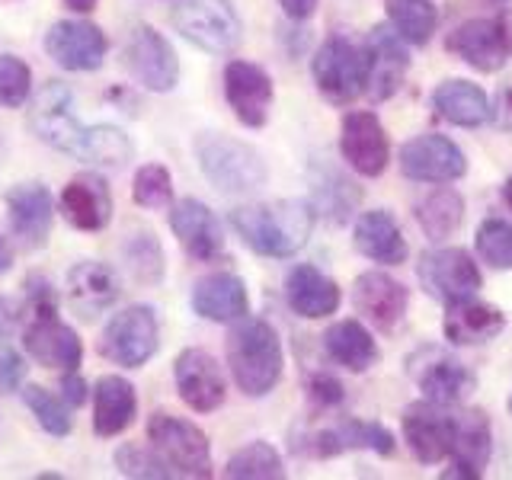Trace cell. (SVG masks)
<instances>
[{
  "label": "cell",
  "instance_id": "11",
  "mask_svg": "<svg viewBox=\"0 0 512 480\" xmlns=\"http://www.w3.org/2000/svg\"><path fill=\"white\" fill-rule=\"evenodd\" d=\"M416 276L420 285L426 288V295L439 298V301H458V298H471L480 292L484 276L474 263V256L461 247H439V250H426L416 263Z\"/></svg>",
  "mask_w": 512,
  "mask_h": 480
},
{
  "label": "cell",
  "instance_id": "41",
  "mask_svg": "<svg viewBox=\"0 0 512 480\" xmlns=\"http://www.w3.org/2000/svg\"><path fill=\"white\" fill-rule=\"evenodd\" d=\"M23 400L29 413L36 416V423L48 432V436H68L71 432V407L64 400L52 397V391L39 388V384H26L23 388Z\"/></svg>",
  "mask_w": 512,
  "mask_h": 480
},
{
  "label": "cell",
  "instance_id": "9",
  "mask_svg": "<svg viewBox=\"0 0 512 480\" xmlns=\"http://www.w3.org/2000/svg\"><path fill=\"white\" fill-rule=\"evenodd\" d=\"M160 343L157 314L148 304H132L109 320L100 340V356L122 368H141Z\"/></svg>",
  "mask_w": 512,
  "mask_h": 480
},
{
  "label": "cell",
  "instance_id": "44",
  "mask_svg": "<svg viewBox=\"0 0 512 480\" xmlns=\"http://www.w3.org/2000/svg\"><path fill=\"white\" fill-rule=\"evenodd\" d=\"M132 196L141 208H167L173 202V180L164 164H144L135 173Z\"/></svg>",
  "mask_w": 512,
  "mask_h": 480
},
{
  "label": "cell",
  "instance_id": "24",
  "mask_svg": "<svg viewBox=\"0 0 512 480\" xmlns=\"http://www.w3.org/2000/svg\"><path fill=\"white\" fill-rule=\"evenodd\" d=\"M506 330V314L477 295L445 304V340L455 346H484Z\"/></svg>",
  "mask_w": 512,
  "mask_h": 480
},
{
  "label": "cell",
  "instance_id": "3",
  "mask_svg": "<svg viewBox=\"0 0 512 480\" xmlns=\"http://www.w3.org/2000/svg\"><path fill=\"white\" fill-rule=\"evenodd\" d=\"M29 298V324L23 330V349L32 359L48 368H64L74 372L84 359V343L74 327H68L58 317V298L42 276H32L26 282Z\"/></svg>",
  "mask_w": 512,
  "mask_h": 480
},
{
  "label": "cell",
  "instance_id": "31",
  "mask_svg": "<svg viewBox=\"0 0 512 480\" xmlns=\"http://www.w3.org/2000/svg\"><path fill=\"white\" fill-rule=\"evenodd\" d=\"M432 109L436 116H442L445 122H452L458 128H477V125H487L490 122V100L487 93L480 90L471 80H442L432 93Z\"/></svg>",
  "mask_w": 512,
  "mask_h": 480
},
{
  "label": "cell",
  "instance_id": "30",
  "mask_svg": "<svg viewBox=\"0 0 512 480\" xmlns=\"http://www.w3.org/2000/svg\"><path fill=\"white\" fill-rule=\"evenodd\" d=\"M138 394L119 375H103L93 391V432L103 439H112L135 423Z\"/></svg>",
  "mask_w": 512,
  "mask_h": 480
},
{
  "label": "cell",
  "instance_id": "52",
  "mask_svg": "<svg viewBox=\"0 0 512 480\" xmlns=\"http://www.w3.org/2000/svg\"><path fill=\"white\" fill-rule=\"evenodd\" d=\"M10 269V247H7V240L0 237V272H7Z\"/></svg>",
  "mask_w": 512,
  "mask_h": 480
},
{
  "label": "cell",
  "instance_id": "40",
  "mask_svg": "<svg viewBox=\"0 0 512 480\" xmlns=\"http://www.w3.org/2000/svg\"><path fill=\"white\" fill-rule=\"evenodd\" d=\"M314 196H317L320 212H327V218L333 224H346L352 208H356V202H359V189L352 180H346L343 173L324 170V176H317L314 180Z\"/></svg>",
  "mask_w": 512,
  "mask_h": 480
},
{
  "label": "cell",
  "instance_id": "22",
  "mask_svg": "<svg viewBox=\"0 0 512 480\" xmlns=\"http://www.w3.org/2000/svg\"><path fill=\"white\" fill-rule=\"evenodd\" d=\"M170 228L183 250L199 263H215L224 256V231L215 212L199 199H180L170 212Z\"/></svg>",
  "mask_w": 512,
  "mask_h": 480
},
{
  "label": "cell",
  "instance_id": "13",
  "mask_svg": "<svg viewBox=\"0 0 512 480\" xmlns=\"http://www.w3.org/2000/svg\"><path fill=\"white\" fill-rule=\"evenodd\" d=\"M365 68H368V80H365V93L372 103H384L404 87L407 71H410V52L407 42L397 36V32L375 26L365 39Z\"/></svg>",
  "mask_w": 512,
  "mask_h": 480
},
{
  "label": "cell",
  "instance_id": "17",
  "mask_svg": "<svg viewBox=\"0 0 512 480\" xmlns=\"http://www.w3.org/2000/svg\"><path fill=\"white\" fill-rule=\"evenodd\" d=\"M352 304L375 330L394 333L407 317L410 288L391 279L388 272H362L352 285Z\"/></svg>",
  "mask_w": 512,
  "mask_h": 480
},
{
  "label": "cell",
  "instance_id": "18",
  "mask_svg": "<svg viewBox=\"0 0 512 480\" xmlns=\"http://www.w3.org/2000/svg\"><path fill=\"white\" fill-rule=\"evenodd\" d=\"M109 39L87 20H61L45 32V52L64 71H96L106 61Z\"/></svg>",
  "mask_w": 512,
  "mask_h": 480
},
{
  "label": "cell",
  "instance_id": "2",
  "mask_svg": "<svg viewBox=\"0 0 512 480\" xmlns=\"http://www.w3.org/2000/svg\"><path fill=\"white\" fill-rule=\"evenodd\" d=\"M228 365L237 391L266 397L282 378L285 352L276 327L260 317H240L228 333Z\"/></svg>",
  "mask_w": 512,
  "mask_h": 480
},
{
  "label": "cell",
  "instance_id": "53",
  "mask_svg": "<svg viewBox=\"0 0 512 480\" xmlns=\"http://www.w3.org/2000/svg\"><path fill=\"white\" fill-rule=\"evenodd\" d=\"M503 199H506V205L512 208V176L506 180V186H503Z\"/></svg>",
  "mask_w": 512,
  "mask_h": 480
},
{
  "label": "cell",
  "instance_id": "54",
  "mask_svg": "<svg viewBox=\"0 0 512 480\" xmlns=\"http://www.w3.org/2000/svg\"><path fill=\"white\" fill-rule=\"evenodd\" d=\"M506 20L512 23V16H506ZM509 42H512V26H509Z\"/></svg>",
  "mask_w": 512,
  "mask_h": 480
},
{
  "label": "cell",
  "instance_id": "38",
  "mask_svg": "<svg viewBox=\"0 0 512 480\" xmlns=\"http://www.w3.org/2000/svg\"><path fill=\"white\" fill-rule=\"evenodd\" d=\"M122 256L125 266L132 272V279H138L141 285H157L167 272V260H164V247L151 231H138L122 244Z\"/></svg>",
  "mask_w": 512,
  "mask_h": 480
},
{
  "label": "cell",
  "instance_id": "39",
  "mask_svg": "<svg viewBox=\"0 0 512 480\" xmlns=\"http://www.w3.org/2000/svg\"><path fill=\"white\" fill-rule=\"evenodd\" d=\"M135 148L128 135L116 125H90L87 141H84V154L80 160L87 164H100V167H125L132 160Z\"/></svg>",
  "mask_w": 512,
  "mask_h": 480
},
{
  "label": "cell",
  "instance_id": "15",
  "mask_svg": "<svg viewBox=\"0 0 512 480\" xmlns=\"http://www.w3.org/2000/svg\"><path fill=\"white\" fill-rule=\"evenodd\" d=\"M340 154L362 176H381L391 164V144L381 119L368 109L346 112L340 132Z\"/></svg>",
  "mask_w": 512,
  "mask_h": 480
},
{
  "label": "cell",
  "instance_id": "10",
  "mask_svg": "<svg viewBox=\"0 0 512 480\" xmlns=\"http://www.w3.org/2000/svg\"><path fill=\"white\" fill-rule=\"evenodd\" d=\"M125 68L144 90L170 93L180 84V58H176L173 45L151 26H135L128 32L122 48Z\"/></svg>",
  "mask_w": 512,
  "mask_h": 480
},
{
  "label": "cell",
  "instance_id": "47",
  "mask_svg": "<svg viewBox=\"0 0 512 480\" xmlns=\"http://www.w3.org/2000/svg\"><path fill=\"white\" fill-rule=\"evenodd\" d=\"M308 394L317 407H336L343 404V384L336 381L330 372H317L308 378Z\"/></svg>",
  "mask_w": 512,
  "mask_h": 480
},
{
  "label": "cell",
  "instance_id": "16",
  "mask_svg": "<svg viewBox=\"0 0 512 480\" xmlns=\"http://www.w3.org/2000/svg\"><path fill=\"white\" fill-rule=\"evenodd\" d=\"M173 378L183 404L196 413H212L228 397V381H224L221 365L205 349H183L173 362Z\"/></svg>",
  "mask_w": 512,
  "mask_h": 480
},
{
  "label": "cell",
  "instance_id": "19",
  "mask_svg": "<svg viewBox=\"0 0 512 480\" xmlns=\"http://www.w3.org/2000/svg\"><path fill=\"white\" fill-rule=\"evenodd\" d=\"M404 439L410 442V452L423 464H439L445 455H452L455 439V416L436 400H420L404 410Z\"/></svg>",
  "mask_w": 512,
  "mask_h": 480
},
{
  "label": "cell",
  "instance_id": "5",
  "mask_svg": "<svg viewBox=\"0 0 512 480\" xmlns=\"http://www.w3.org/2000/svg\"><path fill=\"white\" fill-rule=\"evenodd\" d=\"M170 20L186 42L208 55H228L240 45V16L231 0H176Z\"/></svg>",
  "mask_w": 512,
  "mask_h": 480
},
{
  "label": "cell",
  "instance_id": "34",
  "mask_svg": "<svg viewBox=\"0 0 512 480\" xmlns=\"http://www.w3.org/2000/svg\"><path fill=\"white\" fill-rule=\"evenodd\" d=\"M493 455V429L484 410H464L455 416V439L452 458L461 468H468L474 477L484 474L487 461Z\"/></svg>",
  "mask_w": 512,
  "mask_h": 480
},
{
  "label": "cell",
  "instance_id": "12",
  "mask_svg": "<svg viewBox=\"0 0 512 480\" xmlns=\"http://www.w3.org/2000/svg\"><path fill=\"white\" fill-rule=\"evenodd\" d=\"M400 170L413 183H455L468 173V157L452 138L420 135L400 148Z\"/></svg>",
  "mask_w": 512,
  "mask_h": 480
},
{
  "label": "cell",
  "instance_id": "28",
  "mask_svg": "<svg viewBox=\"0 0 512 480\" xmlns=\"http://www.w3.org/2000/svg\"><path fill=\"white\" fill-rule=\"evenodd\" d=\"M285 298H288V308L308 320L336 314V308H340V301H343L340 285H336L327 272H320L317 266H308V263H298L288 272Z\"/></svg>",
  "mask_w": 512,
  "mask_h": 480
},
{
  "label": "cell",
  "instance_id": "50",
  "mask_svg": "<svg viewBox=\"0 0 512 480\" xmlns=\"http://www.w3.org/2000/svg\"><path fill=\"white\" fill-rule=\"evenodd\" d=\"M282 13L288 16V20H311L314 10H317V0H279Z\"/></svg>",
  "mask_w": 512,
  "mask_h": 480
},
{
  "label": "cell",
  "instance_id": "8",
  "mask_svg": "<svg viewBox=\"0 0 512 480\" xmlns=\"http://www.w3.org/2000/svg\"><path fill=\"white\" fill-rule=\"evenodd\" d=\"M29 128L42 144H52V148L71 157L84 154V141L90 132V125H80V119L74 116V93L61 80H48L32 100Z\"/></svg>",
  "mask_w": 512,
  "mask_h": 480
},
{
  "label": "cell",
  "instance_id": "26",
  "mask_svg": "<svg viewBox=\"0 0 512 480\" xmlns=\"http://www.w3.org/2000/svg\"><path fill=\"white\" fill-rule=\"evenodd\" d=\"M352 244L362 256L384 266H400L407 263L410 247H407V237L400 231V224L391 212L384 208H368L356 218V231H352Z\"/></svg>",
  "mask_w": 512,
  "mask_h": 480
},
{
  "label": "cell",
  "instance_id": "23",
  "mask_svg": "<svg viewBox=\"0 0 512 480\" xmlns=\"http://www.w3.org/2000/svg\"><path fill=\"white\" fill-rule=\"evenodd\" d=\"M7 218L26 247H42L55 221V199L42 183H20L7 192Z\"/></svg>",
  "mask_w": 512,
  "mask_h": 480
},
{
  "label": "cell",
  "instance_id": "4",
  "mask_svg": "<svg viewBox=\"0 0 512 480\" xmlns=\"http://www.w3.org/2000/svg\"><path fill=\"white\" fill-rule=\"evenodd\" d=\"M196 160L205 180L224 196H250L269 176L263 154L253 144L221 132H202L196 138Z\"/></svg>",
  "mask_w": 512,
  "mask_h": 480
},
{
  "label": "cell",
  "instance_id": "21",
  "mask_svg": "<svg viewBox=\"0 0 512 480\" xmlns=\"http://www.w3.org/2000/svg\"><path fill=\"white\" fill-rule=\"evenodd\" d=\"M410 375L420 384L426 400H436L445 407L461 404L477 388L474 372H468L455 356H445L439 349H423L420 356H413Z\"/></svg>",
  "mask_w": 512,
  "mask_h": 480
},
{
  "label": "cell",
  "instance_id": "33",
  "mask_svg": "<svg viewBox=\"0 0 512 480\" xmlns=\"http://www.w3.org/2000/svg\"><path fill=\"white\" fill-rule=\"evenodd\" d=\"M324 352L330 362L349 368V372H368L381 356L375 336L368 333L365 324H359V320L330 324L324 333Z\"/></svg>",
  "mask_w": 512,
  "mask_h": 480
},
{
  "label": "cell",
  "instance_id": "35",
  "mask_svg": "<svg viewBox=\"0 0 512 480\" xmlns=\"http://www.w3.org/2000/svg\"><path fill=\"white\" fill-rule=\"evenodd\" d=\"M416 221H420V228L429 240H448L464 221V199L458 196V189L452 186H442L432 189L429 196L413 208Z\"/></svg>",
  "mask_w": 512,
  "mask_h": 480
},
{
  "label": "cell",
  "instance_id": "46",
  "mask_svg": "<svg viewBox=\"0 0 512 480\" xmlns=\"http://www.w3.org/2000/svg\"><path fill=\"white\" fill-rule=\"evenodd\" d=\"M29 87H32L29 64L16 55H0V106L20 109L29 100Z\"/></svg>",
  "mask_w": 512,
  "mask_h": 480
},
{
  "label": "cell",
  "instance_id": "27",
  "mask_svg": "<svg viewBox=\"0 0 512 480\" xmlns=\"http://www.w3.org/2000/svg\"><path fill=\"white\" fill-rule=\"evenodd\" d=\"M192 311L215 324H234V320L247 317L250 295L247 285L234 272H212L196 282L192 288Z\"/></svg>",
  "mask_w": 512,
  "mask_h": 480
},
{
  "label": "cell",
  "instance_id": "43",
  "mask_svg": "<svg viewBox=\"0 0 512 480\" xmlns=\"http://www.w3.org/2000/svg\"><path fill=\"white\" fill-rule=\"evenodd\" d=\"M16 327V311L7 301H0V391H20L26 375V359L13 349L10 333Z\"/></svg>",
  "mask_w": 512,
  "mask_h": 480
},
{
  "label": "cell",
  "instance_id": "51",
  "mask_svg": "<svg viewBox=\"0 0 512 480\" xmlns=\"http://www.w3.org/2000/svg\"><path fill=\"white\" fill-rule=\"evenodd\" d=\"M64 7L74 10V13H90L96 7V0H64Z\"/></svg>",
  "mask_w": 512,
  "mask_h": 480
},
{
  "label": "cell",
  "instance_id": "29",
  "mask_svg": "<svg viewBox=\"0 0 512 480\" xmlns=\"http://www.w3.org/2000/svg\"><path fill=\"white\" fill-rule=\"evenodd\" d=\"M368 448L381 458L394 455V436L391 429H384L381 423H362V420H340L327 429H320L314 436V455L320 458H333V455H346V452H359Z\"/></svg>",
  "mask_w": 512,
  "mask_h": 480
},
{
  "label": "cell",
  "instance_id": "25",
  "mask_svg": "<svg viewBox=\"0 0 512 480\" xmlns=\"http://www.w3.org/2000/svg\"><path fill=\"white\" fill-rule=\"evenodd\" d=\"M61 212L77 231H103L112 221V192L103 176L80 173L61 192Z\"/></svg>",
  "mask_w": 512,
  "mask_h": 480
},
{
  "label": "cell",
  "instance_id": "20",
  "mask_svg": "<svg viewBox=\"0 0 512 480\" xmlns=\"http://www.w3.org/2000/svg\"><path fill=\"white\" fill-rule=\"evenodd\" d=\"M224 96L234 116L247 128H263L272 109V77L253 61H228L224 68Z\"/></svg>",
  "mask_w": 512,
  "mask_h": 480
},
{
  "label": "cell",
  "instance_id": "32",
  "mask_svg": "<svg viewBox=\"0 0 512 480\" xmlns=\"http://www.w3.org/2000/svg\"><path fill=\"white\" fill-rule=\"evenodd\" d=\"M68 295L80 314L96 317L119 298V276L106 263L84 260L68 272Z\"/></svg>",
  "mask_w": 512,
  "mask_h": 480
},
{
  "label": "cell",
  "instance_id": "49",
  "mask_svg": "<svg viewBox=\"0 0 512 480\" xmlns=\"http://www.w3.org/2000/svg\"><path fill=\"white\" fill-rule=\"evenodd\" d=\"M61 400H64V404H68L71 410L80 407V404L87 400V381L77 375V368L61 378Z\"/></svg>",
  "mask_w": 512,
  "mask_h": 480
},
{
  "label": "cell",
  "instance_id": "55",
  "mask_svg": "<svg viewBox=\"0 0 512 480\" xmlns=\"http://www.w3.org/2000/svg\"><path fill=\"white\" fill-rule=\"evenodd\" d=\"M509 413H512V397H509Z\"/></svg>",
  "mask_w": 512,
  "mask_h": 480
},
{
  "label": "cell",
  "instance_id": "1",
  "mask_svg": "<svg viewBox=\"0 0 512 480\" xmlns=\"http://www.w3.org/2000/svg\"><path fill=\"white\" fill-rule=\"evenodd\" d=\"M317 208L304 199H279V202H253L231 212V228L244 244L272 260L298 253L314 231Z\"/></svg>",
  "mask_w": 512,
  "mask_h": 480
},
{
  "label": "cell",
  "instance_id": "42",
  "mask_svg": "<svg viewBox=\"0 0 512 480\" xmlns=\"http://www.w3.org/2000/svg\"><path fill=\"white\" fill-rule=\"evenodd\" d=\"M477 253L493 269H512V221L506 218H484L474 234Z\"/></svg>",
  "mask_w": 512,
  "mask_h": 480
},
{
  "label": "cell",
  "instance_id": "37",
  "mask_svg": "<svg viewBox=\"0 0 512 480\" xmlns=\"http://www.w3.org/2000/svg\"><path fill=\"white\" fill-rule=\"evenodd\" d=\"M224 477L231 480H282V455L269 442H250L228 458Z\"/></svg>",
  "mask_w": 512,
  "mask_h": 480
},
{
  "label": "cell",
  "instance_id": "6",
  "mask_svg": "<svg viewBox=\"0 0 512 480\" xmlns=\"http://www.w3.org/2000/svg\"><path fill=\"white\" fill-rule=\"evenodd\" d=\"M311 74H314L317 90L324 93L330 103L346 106L352 100H359L365 93V80H368L365 48L356 45L349 36H340V32H336V36H330L314 52Z\"/></svg>",
  "mask_w": 512,
  "mask_h": 480
},
{
  "label": "cell",
  "instance_id": "48",
  "mask_svg": "<svg viewBox=\"0 0 512 480\" xmlns=\"http://www.w3.org/2000/svg\"><path fill=\"white\" fill-rule=\"evenodd\" d=\"M490 119H493L496 128H500V132L512 135V87H503L500 93H496L493 109H490Z\"/></svg>",
  "mask_w": 512,
  "mask_h": 480
},
{
  "label": "cell",
  "instance_id": "36",
  "mask_svg": "<svg viewBox=\"0 0 512 480\" xmlns=\"http://www.w3.org/2000/svg\"><path fill=\"white\" fill-rule=\"evenodd\" d=\"M384 10H388L394 32L407 45H426L436 36L439 10L432 7V0H384Z\"/></svg>",
  "mask_w": 512,
  "mask_h": 480
},
{
  "label": "cell",
  "instance_id": "7",
  "mask_svg": "<svg viewBox=\"0 0 512 480\" xmlns=\"http://www.w3.org/2000/svg\"><path fill=\"white\" fill-rule=\"evenodd\" d=\"M148 439L176 477H212V448L196 423L173 413H154L148 420Z\"/></svg>",
  "mask_w": 512,
  "mask_h": 480
},
{
  "label": "cell",
  "instance_id": "14",
  "mask_svg": "<svg viewBox=\"0 0 512 480\" xmlns=\"http://www.w3.org/2000/svg\"><path fill=\"white\" fill-rule=\"evenodd\" d=\"M445 48L458 61L471 64V68L480 71V74L500 71L506 64V58H509L506 20H487V16H480V20L461 23V26H455L452 32H448Z\"/></svg>",
  "mask_w": 512,
  "mask_h": 480
},
{
  "label": "cell",
  "instance_id": "45",
  "mask_svg": "<svg viewBox=\"0 0 512 480\" xmlns=\"http://www.w3.org/2000/svg\"><path fill=\"white\" fill-rule=\"evenodd\" d=\"M116 468L122 477H141V480H164L176 477L170 464L160 458L154 448H138V445H122L116 452Z\"/></svg>",
  "mask_w": 512,
  "mask_h": 480
}]
</instances>
